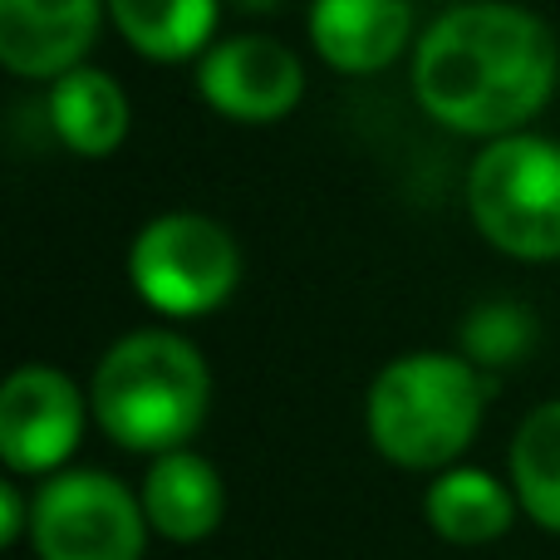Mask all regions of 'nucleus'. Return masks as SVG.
<instances>
[{
    "instance_id": "20e7f679",
    "label": "nucleus",
    "mask_w": 560,
    "mask_h": 560,
    "mask_svg": "<svg viewBox=\"0 0 560 560\" xmlns=\"http://www.w3.org/2000/svg\"><path fill=\"white\" fill-rule=\"evenodd\" d=\"M472 222L516 261L560 256V143L536 133L492 138L467 177Z\"/></svg>"
},
{
    "instance_id": "39448f33",
    "label": "nucleus",
    "mask_w": 560,
    "mask_h": 560,
    "mask_svg": "<svg viewBox=\"0 0 560 560\" xmlns=\"http://www.w3.org/2000/svg\"><path fill=\"white\" fill-rule=\"evenodd\" d=\"M30 541L39 560H143L148 512L118 477L69 467L30 502Z\"/></svg>"
},
{
    "instance_id": "f8f14e48",
    "label": "nucleus",
    "mask_w": 560,
    "mask_h": 560,
    "mask_svg": "<svg viewBox=\"0 0 560 560\" xmlns=\"http://www.w3.org/2000/svg\"><path fill=\"white\" fill-rule=\"evenodd\" d=\"M49 128L79 158H108L128 133V98L104 69H69L49 84Z\"/></svg>"
},
{
    "instance_id": "7ed1b4c3",
    "label": "nucleus",
    "mask_w": 560,
    "mask_h": 560,
    "mask_svg": "<svg viewBox=\"0 0 560 560\" xmlns=\"http://www.w3.org/2000/svg\"><path fill=\"white\" fill-rule=\"evenodd\" d=\"M487 384L463 354H404L369 388V438L398 467H447L482 423Z\"/></svg>"
},
{
    "instance_id": "ddd939ff",
    "label": "nucleus",
    "mask_w": 560,
    "mask_h": 560,
    "mask_svg": "<svg viewBox=\"0 0 560 560\" xmlns=\"http://www.w3.org/2000/svg\"><path fill=\"white\" fill-rule=\"evenodd\" d=\"M428 526L453 546H487L512 526V492L482 467H453L423 497Z\"/></svg>"
},
{
    "instance_id": "2eb2a0df",
    "label": "nucleus",
    "mask_w": 560,
    "mask_h": 560,
    "mask_svg": "<svg viewBox=\"0 0 560 560\" xmlns=\"http://www.w3.org/2000/svg\"><path fill=\"white\" fill-rule=\"evenodd\" d=\"M512 487L522 512L546 532H560V398L526 413L512 438Z\"/></svg>"
},
{
    "instance_id": "f3484780",
    "label": "nucleus",
    "mask_w": 560,
    "mask_h": 560,
    "mask_svg": "<svg viewBox=\"0 0 560 560\" xmlns=\"http://www.w3.org/2000/svg\"><path fill=\"white\" fill-rule=\"evenodd\" d=\"M25 526H30V512L20 502L15 482H0V546H15Z\"/></svg>"
},
{
    "instance_id": "9d476101",
    "label": "nucleus",
    "mask_w": 560,
    "mask_h": 560,
    "mask_svg": "<svg viewBox=\"0 0 560 560\" xmlns=\"http://www.w3.org/2000/svg\"><path fill=\"white\" fill-rule=\"evenodd\" d=\"M413 35L408 0H315L310 5V39L319 59L339 74H378L404 55Z\"/></svg>"
},
{
    "instance_id": "f257e3e1",
    "label": "nucleus",
    "mask_w": 560,
    "mask_h": 560,
    "mask_svg": "<svg viewBox=\"0 0 560 560\" xmlns=\"http://www.w3.org/2000/svg\"><path fill=\"white\" fill-rule=\"evenodd\" d=\"M556 89V35L522 5L477 0L438 15L413 55V94L453 133L506 138Z\"/></svg>"
},
{
    "instance_id": "9b49d317",
    "label": "nucleus",
    "mask_w": 560,
    "mask_h": 560,
    "mask_svg": "<svg viewBox=\"0 0 560 560\" xmlns=\"http://www.w3.org/2000/svg\"><path fill=\"white\" fill-rule=\"evenodd\" d=\"M138 502H143L148 526L158 536H167L177 546H192L222 526L226 487L207 457L173 447V453H158L153 472L143 477V497Z\"/></svg>"
},
{
    "instance_id": "423d86ee",
    "label": "nucleus",
    "mask_w": 560,
    "mask_h": 560,
    "mask_svg": "<svg viewBox=\"0 0 560 560\" xmlns=\"http://www.w3.org/2000/svg\"><path fill=\"white\" fill-rule=\"evenodd\" d=\"M128 276L153 310L187 319L207 315L232 295L242 280V252H236L232 232L217 226L212 217L173 212L138 232Z\"/></svg>"
},
{
    "instance_id": "1a4fd4ad",
    "label": "nucleus",
    "mask_w": 560,
    "mask_h": 560,
    "mask_svg": "<svg viewBox=\"0 0 560 560\" xmlns=\"http://www.w3.org/2000/svg\"><path fill=\"white\" fill-rule=\"evenodd\" d=\"M104 0H0V65L20 79H59L84 65Z\"/></svg>"
},
{
    "instance_id": "0eeeda50",
    "label": "nucleus",
    "mask_w": 560,
    "mask_h": 560,
    "mask_svg": "<svg viewBox=\"0 0 560 560\" xmlns=\"http://www.w3.org/2000/svg\"><path fill=\"white\" fill-rule=\"evenodd\" d=\"M84 438V398L59 369L25 364L0 388V457L20 477H55Z\"/></svg>"
},
{
    "instance_id": "4468645a",
    "label": "nucleus",
    "mask_w": 560,
    "mask_h": 560,
    "mask_svg": "<svg viewBox=\"0 0 560 560\" xmlns=\"http://www.w3.org/2000/svg\"><path fill=\"white\" fill-rule=\"evenodd\" d=\"M118 35L148 59H192L212 39L222 0H104Z\"/></svg>"
},
{
    "instance_id": "6e6552de",
    "label": "nucleus",
    "mask_w": 560,
    "mask_h": 560,
    "mask_svg": "<svg viewBox=\"0 0 560 560\" xmlns=\"http://www.w3.org/2000/svg\"><path fill=\"white\" fill-rule=\"evenodd\" d=\"M197 89L222 118L236 124H276L305 94V69L271 35L222 39L197 65Z\"/></svg>"
},
{
    "instance_id": "dca6fc26",
    "label": "nucleus",
    "mask_w": 560,
    "mask_h": 560,
    "mask_svg": "<svg viewBox=\"0 0 560 560\" xmlns=\"http://www.w3.org/2000/svg\"><path fill=\"white\" fill-rule=\"evenodd\" d=\"M472 364H516L532 349V315L522 305H482L463 329Z\"/></svg>"
},
{
    "instance_id": "f03ea898",
    "label": "nucleus",
    "mask_w": 560,
    "mask_h": 560,
    "mask_svg": "<svg viewBox=\"0 0 560 560\" xmlns=\"http://www.w3.org/2000/svg\"><path fill=\"white\" fill-rule=\"evenodd\" d=\"M212 374L173 329H138L118 339L94 374L98 428L128 453H173L202 428Z\"/></svg>"
},
{
    "instance_id": "a211bd4d",
    "label": "nucleus",
    "mask_w": 560,
    "mask_h": 560,
    "mask_svg": "<svg viewBox=\"0 0 560 560\" xmlns=\"http://www.w3.org/2000/svg\"><path fill=\"white\" fill-rule=\"evenodd\" d=\"M236 5H242V10H271L276 0H236Z\"/></svg>"
}]
</instances>
